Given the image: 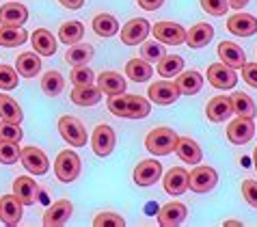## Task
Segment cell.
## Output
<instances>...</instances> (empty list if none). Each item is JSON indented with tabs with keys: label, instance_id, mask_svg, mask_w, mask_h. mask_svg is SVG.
Returning <instances> with one entry per match:
<instances>
[{
	"label": "cell",
	"instance_id": "obj_42",
	"mask_svg": "<svg viewBox=\"0 0 257 227\" xmlns=\"http://www.w3.org/2000/svg\"><path fill=\"white\" fill-rule=\"evenodd\" d=\"M93 78L95 74L91 72L87 65H74L69 74V80L74 82V87H82V84H93Z\"/></svg>",
	"mask_w": 257,
	"mask_h": 227
},
{
	"label": "cell",
	"instance_id": "obj_44",
	"mask_svg": "<svg viewBox=\"0 0 257 227\" xmlns=\"http://www.w3.org/2000/svg\"><path fill=\"white\" fill-rule=\"evenodd\" d=\"M201 7H203V11L210 13V16L220 18L229 11V0H201Z\"/></svg>",
	"mask_w": 257,
	"mask_h": 227
},
{
	"label": "cell",
	"instance_id": "obj_28",
	"mask_svg": "<svg viewBox=\"0 0 257 227\" xmlns=\"http://www.w3.org/2000/svg\"><path fill=\"white\" fill-rule=\"evenodd\" d=\"M69 97L76 106H95L102 100V91L93 87V84H82V87H74Z\"/></svg>",
	"mask_w": 257,
	"mask_h": 227
},
{
	"label": "cell",
	"instance_id": "obj_29",
	"mask_svg": "<svg viewBox=\"0 0 257 227\" xmlns=\"http://www.w3.org/2000/svg\"><path fill=\"white\" fill-rule=\"evenodd\" d=\"M16 69H18V74L20 76H24V78H33V76H37L41 72V59H39V54L37 52H22L18 56V61H16Z\"/></svg>",
	"mask_w": 257,
	"mask_h": 227
},
{
	"label": "cell",
	"instance_id": "obj_35",
	"mask_svg": "<svg viewBox=\"0 0 257 227\" xmlns=\"http://www.w3.org/2000/svg\"><path fill=\"white\" fill-rule=\"evenodd\" d=\"M158 74L162 78H167V80H171L173 76H177L180 72H184V59L177 54H164L162 59L158 61Z\"/></svg>",
	"mask_w": 257,
	"mask_h": 227
},
{
	"label": "cell",
	"instance_id": "obj_39",
	"mask_svg": "<svg viewBox=\"0 0 257 227\" xmlns=\"http://www.w3.org/2000/svg\"><path fill=\"white\" fill-rule=\"evenodd\" d=\"M164 54H167V50L160 41H145L141 46V59H145L147 63H158Z\"/></svg>",
	"mask_w": 257,
	"mask_h": 227
},
{
	"label": "cell",
	"instance_id": "obj_1",
	"mask_svg": "<svg viewBox=\"0 0 257 227\" xmlns=\"http://www.w3.org/2000/svg\"><path fill=\"white\" fill-rule=\"evenodd\" d=\"M108 110L115 117L145 119L149 112H152V104H149L143 95L117 93V95H108Z\"/></svg>",
	"mask_w": 257,
	"mask_h": 227
},
{
	"label": "cell",
	"instance_id": "obj_2",
	"mask_svg": "<svg viewBox=\"0 0 257 227\" xmlns=\"http://www.w3.org/2000/svg\"><path fill=\"white\" fill-rule=\"evenodd\" d=\"M177 134L171 128H154L145 137V147L154 156H169L177 147Z\"/></svg>",
	"mask_w": 257,
	"mask_h": 227
},
{
	"label": "cell",
	"instance_id": "obj_23",
	"mask_svg": "<svg viewBox=\"0 0 257 227\" xmlns=\"http://www.w3.org/2000/svg\"><path fill=\"white\" fill-rule=\"evenodd\" d=\"M28 20V9L20 3H7L0 7V24L5 26H22Z\"/></svg>",
	"mask_w": 257,
	"mask_h": 227
},
{
	"label": "cell",
	"instance_id": "obj_25",
	"mask_svg": "<svg viewBox=\"0 0 257 227\" xmlns=\"http://www.w3.org/2000/svg\"><path fill=\"white\" fill-rule=\"evenodd\" d=\"M177 89H180L182 95H197L203 87V76L197 72V69H188V72H180L177 74Z\"/></svg>",
	"mask_w": 257,
	"mask_h": 227
},
{
	"label": "cell",
	"instance_id": "obj_40",
	"mask_svg": "<svg viewBox=\"0 0 257 227\" xmlns=\"http://www.w3.org/2000/svg\"><path fill=\"white\" fill-rule=\"evenodd\" d=\"M20 145L13 141H0V162L3 165H13L20 160Z\"/></svg>",
	"mask_w": 257,
	"mask_h": 227
},
{
	"label": "cell",
	"instance_id": "obj_31",
	"mask_svg": "<svg viewBox=\"0 0 257 227\" xmlns=\"http://www.w3.org/2000/svg\"><path fill=\"white\" fill-rule=\"evenodd\" d=\"M93 46L91 44H74V46H69V50L65 52V63L67 65H87V63L93 59Z\"/></svg>",
	"mask_w": 257,
	"mask_h": 227
},
{
	"label": "cell",
	"instance_id": "obj_46",
	"mask_svg": "<svg viewBox=\"0 0 257 227\" xmlns=\"http://www.w3.org/2000/svg\"><path fill=\"white\" fill-rule=\"evenodd\" d=\"M242 197L246 199L248 205L257 208V182L255 180H244L242 182Z\"/></svg>",
	"mask_w": 257,
	"mask_h": 227
},
{
	"label": "cell",
	"instance_id": "obj_32",
	"mask_svg": "<svg viewBox=\"0 0 257 227\" xmlns=\"http://www.w3.org/2000/svg\"><path fill=\"white\" fill-rule=\"evenodd\" d=\"M0 119L3 122H13V124H20L24 119L20 104L7 93H0Z\"/></svg>",
	"mask_w": 257,
	"mask_h": 227
},
{
	"label": "cell",
	"instance_id": "obj_18",
	"mask_svg": "<svg viewBox=\"0 0 257 227\" xmlns=\"http://www.w3.org/2000/svg\"><path fill=\"white\" fill-rule=\"evenodd\" d=\"M218 59H220V63H225L227 67L242 69V65L246 63V54L238 44H233V41H220L218 44Z\"/></svg>",
	"mask_w": 257,
	"mask_h": 227
},
{
	"label": "cell",
	"instance_id": "obj_8",
	"mask_svg": "<svg viewBox=\"0 0 257 227\" xmlns=\"http://www.w3.org/2000/svg\"><path fill=\"white\" fill-rule=\"evenodd\" d=\"M208 82L212 84L214 89H233L238 84V74L235 69L227 67L225 63H214V65L208 67Z\"/></svg>",
	"mask_w": 257,
	"mask_h": 227
},
{
	"label": "cell",
	"instance_id": "obj_5",
	"mask_svg": "<svg viewBox=\"0 0 257 227\" xmlns=\"http://www.w3.org/2000/svg\"><path fill=\"white\" fill-rule=\"evenodd\" d=\"M59 132L61 137L67 141L69 145L74 147H82L87 145V130H84V126L80 119L71 117V115H65L59 119Z\"/></svg>",
	"mask_w": 257,
	"mask_h": 227
},
{
	"label": "cell",
	"instance_id": "obj_13",
	"mask_svg": "<svg viewBox=\"0 0 257 227\" xmlns=\"http://www.w3.org/2000/svg\"><path fill=\"white\" fill-rule=\"evenodd\" d=\"M227 31L235 37H251V35L257 33V18L251 16V13H233L227 20Z\"/></svg>",
	"mask_w": 257,
	"mask_h": 227
},
{
	"label": "cell",
	"instance_id": "obj_36",
	"mask_svg": "<svg viewBox=\"0 0 257 227\" xmlns=\"http://www.w3.org/2000/svg\"><path fill=\"white\" fill-rule=\"evenodd\" d=\"M82 37H84V26H82V22H78V20L61 24V28H59V41H63V44H67V46H74L78 41H82Z\"/></svg>",
	"mask_w": 257,
	"mask_h": 227
},
{
	"label": "cell",
	"instance_id": "obj_22",
	"mask_svg": "<svg viewBox=\"0 0 257 227\" xmlns=\"http://www.w3.org/2000/svg\"><path fill=\"white\" fill-rule=\"evenodd\" d=\"M0 221L7 225H18L22 221V201L16 195L0 197Z\"/></svg>",
	"mask_w": 257,
	"mask_h": 227
},
{
	"label": "cell",
	"instance_id": "obj_24",
	"mask_svg": "<svg viewBox=\"0 0 257 227\" xmlns=\"http://www.w3.org/2000/svg\"><path fill=\"white\" fill-rule=\"evenodd\" d=\"M175 152H177V156H180V160H182V162H188V165H199V162H201V158H203L201 147H199L197 141L190 139V137L177 139Z\"/></svg>",
	"mask_w": 257,
	"mask_h": 227
},
{
	"label": "cell",
	"instance_id": "obj_21",
	"mask_svg": "<svg viewBox=\"0 0 257 227\" xmlns=\"http://www.w3.org/2000/svg\"><path fill=\"white\" fill-rule=\"evenodd\" d=\"M31 44H33V50L39 56H52L56 52L59 41H56V37L48 28H37V31H33V35H31Z\"/></svg>",
	"mask_w": 257,
	"mask_h": 227
},
{
	"label": "cell",
	"instance_id": "obj_9",
	"mask_svg": "<svg viewBox=\"0 0 257 227\" xmlns=\"http://www.w3.org/2000/svg\"><path fill=\"white\" fill-rule=\"evenodd\" d=\"M152 33H154V39L160 41V44L180 46V44L186 41V31L175 22H156Z\"/></svg>",
	"mask_w": 257,
	"mask_h": 227
},
{
	"label": "cell",
	"instance_id": "obj_38",
	"mask_svg": "<svg viewBox=\"0 0 257 227\" xmlns=\"http://www.w3.org/2000/svg\"><path fill=\"white\" fill-rule=\"evenodd\" d=\"M41 89H44L46 95L56 97L59 93H63V89H65V80H63V76L59 72L50 69V72L41 78Z\"/></svg>",
	"mask_w": 257,
	"mask_h": 227
},
{
	"label": "cell",
	"instance_id": "obj_15",
	"mask_svg": "<svg viewBox=\"0 0 257 227\" xmlns=\"http://www.w3.org/2000/svg\"><path fill=\"white\" fill-rule=\"evenodd\" d=\"M162 177V165L158 160H141L134 169V182L139 186H152Z\"/></svg>",
	"mask_w": 257,
	"mask_h": 227
},
{
	"label": "cell",
	"instance_id": "obj_47",
	"mask_svg": "<svg viewBox=\"0 0 257 227\" xmlns=\"http://www.w3.org/2000/svg\"><path fill=\"white\" fill-rule=\"evenodd\" d=\"M242 80H244L248 87L257 89V63H244V65H242Z\"/></svg>",
	"mask_w": 257,
	"mask_h": 227
},
{
	"label": "cell",
	"instance_id": "obj_43",
	"mask_svg": "<svg viewBox=\"0 0 257 227\" xmlns=\"http://www.w3.org/2000/svg\"><path fill=\"white\" fill-rule=\"evenodd\" d=\"M18 69L9 65H0V89L3 91H13L18 87Z\"/></svg>",
	"mask_w": 257,
	"mask_h": 227
},
{
	"label": "cell",
	"instance_id": "obj_20",
	"mask_svg": "<svg viewBox=\"0 0 257 227\" xmlns=\"http://www.w3.org/2000/svg\"><path fill=\"white\" fill-rule=\"evenodd\" d=\"M13 195L18 197L22 205H33L39 199V186L33 177L28 175H20L16 182H13Z\"/></svg>",
	"mask_w": 257,
	"mask_h": 227
},
{
	"label": "cell",
	"instance_id": "obj_11",
	"mask_svg": "<svg viewBox=\"0 0 257 227\" xmlns=\"http://www.w3.org/2000/svg\"><path fill=\"white\" fill-rule=\"evenodd\" d=\"M152 33V26L145 18H134L130 20L123 28H121V41L125 46H139L147 39V35Z\"/></svg>",
	"mask_w": 257,
	"mask_h": 227
},
{
	"label": "cell",
	"instance_id": "obj_41",
	"mask_svg": "<svg viewBox=\"0 0 257 227\" xmlns=\"http://www.w3.org/2000/svg\"><path fill=\"white\" fill-rule=\"evenodd\" d=\"M24 137L22 128L20 124H13V122H3L0 119V141H13V143H20Z\"/></svg>",
	"mask_w": 257,
	"mask_h": 227
},
{
	"label": "cell",
	"instance_id": "obj_3",
	"mask_svg": "<svg viewBox=\"0 0 257 227\" xmlns=\"http://www.w3.org/2000/svg\"><path fill=\"white\" fill-rule=\"evenodd\" d=\"M80 156H78L76 152H71V150H63L59 156H56V160H54V173L56 177H59L61 182H74L78 175H80Z\"/></svg>",
	"mask_w": 257,
	"mask_h": 227
},
{
	"label": "cell",
	"instance_id": "obj_50",
	"mask_svg": "<svg viewBox=\"0 0 257 227\" xmlns=\"http://www.w3.org/2000/svg\"><path fill=\"white\" fill-rule=\"evenodd\" d=\"M251 3V0H229V9H235V11H242L244 7Z\"/></svg>",
	"mask_w": 257,
	"mask_h": 227
},
{
	"label": "cell",
	"instance_id": "obj_30",
	"mask_svg": "<svg viewBox=\"0 0 257 227\" xmlns=\"http://www.w3.org/2000/svg\"><path fill=\"white\" fill-rule=\"evenodd\" d=\"M28 33L22 26H5L0 24V46L3 48H18L26 44Z\"/></svg>",
	"mask_w": 257,
	"mask_h": 227
},
{
	"label": "cell",
	"instance_id": "obj_45",
	"mask_svg": "<svg viewBox=\"0 0 257 227\" xmlns=\"http://www.w3.org/2000/svg\"><path fill=\"white\" fill-rule=\"evenodd\" d=\"M93 225L95 227H106V225H110V227H123L125 221H123V216L115 214V212H102V214H97L93 218Z\"/></svg>",
	"mask_w": 257,
	"mask_h": 227
},
{
	"label": "cell",
	"instance_id": "obj_33",
	"mask_svg": "<svg viewBox=\"0 0 257 227\" xmlns=\"http://www.w3.org/2000/svg\"><path fill=\"white\" fill-rule=\"evenodd\" d=\"M125 76H130V80L134 82H147L154 76V67L145 59H132L125 65Z\"/></svg>",
	"mask_w": 257,
	"mask_h": 227
},
{
	"label": "cell",
	"instance_id": "obj_10",
	"mask_svg": "<svg viewBox=\"0 0 257 227\" xmlns=\"http://www.w3.org/2000/svg\"><path fill=\"white\" fill-rule=\"evenodd\" d=\"M255 134V124L251 117H235L233 122L227 126V139L233 145H246Z\"/></svg>",
	"mask_w": 257,
	"mask_h": 227
},
{
	"label": "cell",
	"instance_id": "obj_52",
	"mask_svg": "<svg viewBox=\"0 0 257 227\" xmlns=\"http://www.w3.org/2000/svg\"><path fill=\"white\" fill-rule=\"evenodd\" d=\"M255 130H257V126H255Z\"/></svg>",
	"mask_w": 257,
	"mask_h": 227
},
{
	"label": "cell",
	"instance_id": "obj_26",
	"mask_svg": "<svg viewBox=\"0 0 257 227\" xmlns=\"http://www.w3.org/2000/svg\"><path fill=\"white\" fill-rule=\"evenodd\" d=\"M97 89L106 95L125 93V78L117 72H102L97 76Z\"/></svg>",
	"mask_w": 257,
	"mask_h": 227
},
{
	"label": "cell",
	"instance_id": "obj_19",
	"mask_svg": "<svg viewBox=\"0 0 257 227\" xmlns=\"http://www.w3.org/2000/svg\"><path fill=\"white\" fill-rule=\"evenodd\" d=\"M162 186L169 195H173V197L184 195L188 190V171L184 167H173L167 175H164Z\"/></svg>",
	"mask_w": 257,
	"mask_h": 227
},
{
	"label": "cell",
	"instance_id": "obj_37",
	"mask_svg": "<svg viewBox=\"0 0 257 227\" xmlns=\"http://www.w3.org/2000/svg\"><path fill=\"white\" fill-rule=\"evenodd\" d=\"M231 106H233V112L238 117H255V112H257V106L255 102L248 97L246 93H231Z\"/></svg>",
	"mask_w": 257,
	"mask_h": 227
},
{
	"label": "cell",
	"instance_id": "obj_27",
	"mask_svg": "<svg viewBox=\"0 0 257 227\" xmlns=\"http://www.w3.org/2000/svg\"><path fill=\"white\" fill-rule=\"evenodd\" d=\"M214 37V28L212 24H195L190 28V31H186V41L184 44H188V48H195V50H199V48H205L212 41Z\"/></svg>",
	"mask_w": 257,
	"mask_h": 227
},
{
	"label": "cell",
	"instance_id": "obj_48",
	"mask_svg": "<svg viewBox=\"0 0 257 227\" xmlns=\"http://www.w3.org/2000/svg\"><path fill=\"white\" fill-rule=\"evenodd\" d=\"M137 3L141 9H145V11H158L164 5V0H137Z\"/></svg>",
	"mask_w": 257,
	"mask_h": 227
},
{
	"label": "cell",
	"instance_id": "obj_51",
	"mask_svg": "<svg viewBox=\"0 0 257 227\" xmlns=\"http://www.w3.org/2000/svg\"><path fill=\"white\" fill-rule=\"evenodd\" d=\"M253 162H255V169H257V147H255V152H253Z\"/></svg>",
	"mask_w": 257,
	"mask_h": 227
},
{
	"label": "cell",
	"instance_id": "obj_12",
	"mask_svg": "<svg viewBox=\"0 0 257 227\" xmlns=\"http://www.w3.org/2000/svg\"><path fill=\"white\" fill-rule=\"evenodd\" d=\"M149 100H152L154 104H160V106H167V104H173L177 97H180V89H177V84L173 80H158L154 82L152 87H149Z\"/></svg>",
	"mask_w": 257,
	"mask_h": 227
},
{
	"label": "cell",
	"instance_id": "obj_16",
	"mask_svg": "<svg viewBox=\"0 0 257 227\" xmlns=\"http://www.w3.org/2000/svg\"><path fill=\"white\" fill-rule=\"evenodd\" d=\"M71 212H74V205H71L69 199H59V201H54V203L46 210V214H44V225H46V227L65 225V223L69 221Z\"/></svg>",
	"mask_w": 257,
	"mask_h": 227
},
{
	"label": "cell",
	"instance_id": "obj_14",
	"mask_svg": "<svg viewBox=\"0 0 257 227\" xmlns=\"http://www.w3.org/2000/svg\"><path fill=\"white\" fill-rule=\"evenodd\" d=\"M188 208L182 201H169L158 210V223L162 227H175L186 221Z\"/></svg>",
	"mask_w": 257,
	"mask_h": 227
},
{
	"label": "cell",
	"instance_id": "obj_34",
	"mask_svg": "<svg viewBox=\"0 0 257 227\" xmlns=\"http://www.w3.org/2000/svg\"><path fill=\"white\" fill-rule=\"evenodd\" d=\"M93 31L95 35L99 37H112V35L119 33V22L115 16H110V13H99V16L93 18Z\"/></svg>",
	"mask_w": 257,
	"mask_h": 227
},
{
	"label": "cell",
	"instance_id": "obj_49",
	"mask_svg": "<svg viewBox=\"0 0 257 227\" xmlns=\"http://www.w3.org/2000/svg\"><path fill=\"white\" fill-rule=\"evenodd\" d=\"M59 3L63 5V7H67V9H80V7L84 5V0H59Z\"/></svg>",
	"mask_w": 257,
	"mask_h": 227
},
{
	"label": "cell",
	"instance_id": "obj_4",
	"mask_svg": "<svg viewBox=\"0 0 257 227\" xmlns=\"http://www.w3.org/2000/svg\"><path fill=\"white\" fill-rule=\"evenodd\" d=\"M216 184H218V173L212 167L197 165L188 173V188L192 193H210Z\"/></svg>",
	"mask_w": 257,
	"mask_h": 227
},
{
	"label": "cell",
	"instance_id": "obj_7",
	"mask_svg": "<svg viewBox=\"0 0 257 227\" xmlns=\"http://www.w3.org/2000/svg\"><path fill=\"white\" fill-rule=\"evenodd\" d=\"M20 162H22L26 171L33 175H44L50 169L48 156L44 154V150H39V147H24V150L20 152Z\"/></svg>",
	"mask_w": 257,
	"mask_h": 227
},
{
	"label": "cell",
	"instance_id": "obj_17",
	"mask_svg": "<svg viewBox=\"0 0 257 227\" xmlns=\"http://www.w3.org/2000/svg\"><path fill=\"white\" fill-rule=\"evenodd\" d=\"M205 115L212 124H220V122H227L231 115H233V106H231V97L227 95H216L212 97L205 106Z\"/></svg>",
	"mask_w": 257,
	"mask_h": 227
},
{
	"label": "cell",
	"instance_id": "obj_6",
	"mask_svg": "<svg viewBox=\"0 0 257 227\" xmlns=\"http://www.w3.org/2000/svg\"><path fill=\"white\" fill-rule=\"evenodd\" d=\"M115 145H117V134H115V130H112L108 124H99L95 130H93V134H91V147H93V152L104 158V156L112 154Z\"/></svg>",
	"mask_w": 257,
	"mask_h": 227
}]
</instances>
